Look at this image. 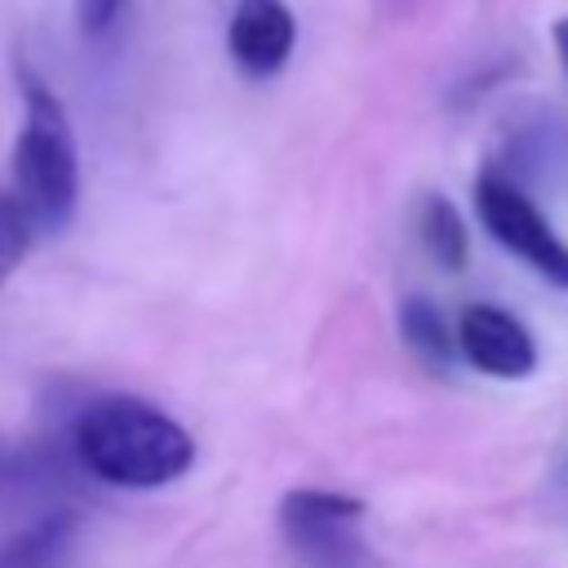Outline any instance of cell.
Here are the masks:
<instances>
[{
    "label": "cell",
    "mask_w": 568,
    "mask_h": 568,
    "mask_svg": "<svg viewBox=\"0 0 568 568\" xmlns=\"http://www.w3.org/2000/svg\"><path fill=\"white\" fill-rule=\"evenodd\" d=\"M75 453L102 484L160 488L191 470L195 439L164 408L133 395H111L75 417Z\"/></svg>",
    "instance_id": "6da1fadb"
},
{
    "label": "cell",
    "mask_w": 568,
    "mask_h": 568,
    "mask_svg": "<svg viewBox=\"0 0 568 568\" xmlns=\"http://www.w3.org/2000/svg\"><path fill=\"white\" fill-rule=\"evenodd\" d=\"M18 80H22L27 115L13 142V191L9 195L18 200L36 235H44V231H62L75 213L80 151H75V133H71V115L62 98L27 67L18 71Z\"/></svg>",
    "instance_id": "7a4b0ae2"
},
{
    "label": "cell",
    "mask_w": 568,
    "mask_h": 568,
    "mask_svg": "<svg viewBox=\"0 0 568 568\" xmlns=\"http://www.w3.org/2000/svg\"><path fill=\"white\" fill-rule=\"evenodd\" d=\"M364 501L328 488H293L280 501V528L306 568H368V541L359 532Z\"/></svg>",
    "instance_id": "3957f363"
},
{
    "label": "cell",
    "mask_w": 568,
    "mask_h": 568,
    "mask_svg": "<svg viewBox=\"0 0 568 568\" xmlns=\"http://www.w3.org/2000/svg\"><path fill=\"white\" fill-rule=\"evenodd\" d=\"M475 209H479V222L488 226V235L501 248L524 257L550 284H568V244L550 231L541 209L515 182H506L501 173H484L475 182Z\"/></svg>",
    "instance_id": "277c9868"
},
{
    "label": "cell",
    "mask_w": 568,
    "mask_h": 568,
    "mask_svg": "<svg viewBox=\"0 0 568 568\" xmlns=\"http://www.w3.org/2000/svg\"><path fill=\"white\" fill-rule=\"evenodd\" d=\"M457 351L488 377H528L537 368V346L528 337V328L501 311V306H466L462 320H457Z\"/></svg>",
    "instance_id": "5b68a950"
},
{
    "label": "cell",
    "mask_w": 568,
    "mask_h": 568,
    "mask_svg": "<svg viewBox=\"0 0 568 568\" xmlns=\"http://www.w3.org/2000/svg\"><path fill=\"white\" fill-rule=\"evenodd\" d=\"M293 40H297V27H293V13L284 0H240L235 4L226 49H231V62L248 80L275 75L288 62Z\"/></svg>",
    "instance_id": "8992f818"
},
{
    "label": "cell",
    "mask_w": 568,
    "mask_h": 568,
    "mask_svg": "<svg viewBox=\"0 0 568 568\" xmlns=\"http://www.w3.org/2000/svg\"><path fill=\"white\" fill-rule=\"evenodd\" d=\"M75 515L53 510L0 546V568H67L75 546Z\"/></svg>",
    "instance_id": "52a82bcc"
},
{
    "label": "cell",
    "mask_w": 568,
    "mask_h": 568,
    "mask_svg": "<svg viewBox=\"0 0 568 568\" xmlns=\"http://www.w3.org/2000/svg\"><path fill=\"white\" fill-rule=\"evenodd\" d=\"M399 333H404V342H408L430 368H448V364H453L457 337H453L444 311H439L430 297H408V302L399 306Z\"/></svg>",
    "instance_id": "ba28073f"
},
{
    "label": "cell",
    "mask_w": 568,
    "mask_h": 568,
    "mask_svg": "<svg viewBox=\"0 0 568 568\" xmlns=\"http://www.w3.org/2000/svg\"><path fill=\"white\" fill-rule=\"evenodd\" d=\"M417 231H422L426 253H430V257H435L444 271H462V266H466L470 240H466V226H462L457 209H453L444 195H426V200H422Z\"/></svg>",
    "instance_id": "9c48e42d"
},
{
    "label": "cell",
    "mask_w": 568,
    "mask_h": 568,
    "mask_svg": "<svg viewBox=\"0 0 568 568\" xmlns=\"http://www.w3.org/2000/svg\"><path fill=\"white\" fill-rule=\"evenodd\" d=\"M36 240V226L27 222V213L18 209V200L9 191H0V284L18 271V262L27 257Z\"/></svg>",
    "instance_id": "30bf717a"
},
{
    "label": "cell",
    "mask_w": 568,
    "mask_h": 568,
    "mask_svg": "<svg viewBox=\"0 0 568 568\" xmlns=\"http://www.w3.org/2000/svg\"><path fill=\"white\" fill-rule=\"evenodd\" d=\"M124 4L129 0H75V22L84 36H102V31H111V22L120 18Z\"/></svg>",
    "instance_id": "8fae6325"
},
{
    "label": "cell",
    "mask_w": 568,
    "mask_h": 568,
    "mask_svg": "<svg viewBox=\"0 0 568 568\" xmlns=\"http://www.w3.org/2000/svg\"><path fill=\"white\" fill-rule=\"evenodd\" d=\"M555 49H559V58H564V67H568V18L555 22Z\"/></svg>",
    "instance_id": "7c38bea8"
}]
</instances>
